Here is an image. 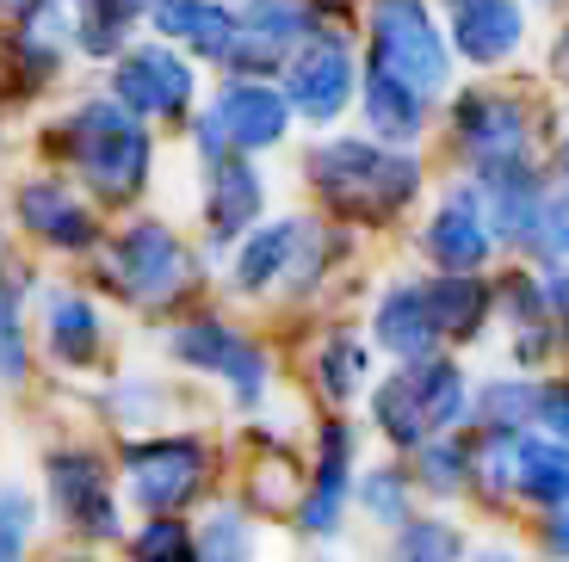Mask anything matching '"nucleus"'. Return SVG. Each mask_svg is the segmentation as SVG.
<instances>
[{"mask_svg": "<svg viewBox=\"0 0 569 562\" xmlns=\"http://www.w3.org/2000/svg\"><path fill=\"white\" fill-rule=\"evenodd\" d=\"M19 142H26L31 161L69 173L106 217H124L137 204H149L161 185V155H168V137L156 124H142L137 112H124L93 74L74 81V93L31 112Z\"/></svg>", "mask_w": 569, "mask_h": 562, "instance_id": "obj_1", "label": "nucleus"}, {"mask_svg": "<svg viewBox=\"0 0 569 562\" xmlns=\"http://www.w3.org/2000/svg\"><path fill=\"white\" fill-rule=\"evenodd\" d=\"M81 279L112 303V310L137 315V322H168V315L204 303L217 284L211 253L199 248V235L186 223H173L156 204L112 217L93 248V260L81 267Z\"/></svg>", "mask_w": 569, "mask_h": 562, "instance_id": "obj_2", "label": "nucleus"}, {"mask_svg": "<svg viewBox=\"0 0 569 562\" xmlns=\"http://www.w3.org/2000/svg\"><path fill=\"white\" fill-rule=\"evenodd\" d=\"M298 185L316 198V211L347 229H390L421 204L427 161L421 149H390L366 130H310L298 149Z\"/></svg>", "mask_w": 569, "mask_h": 562, "instance_id": "obj_3", "label": "nucleus"}, {"mask_svg": "<svg viewBox=\"0 0 569 562\" xmlns=\"http://www.w3.org/2000/svg\"><path fill=\"white\" fill-rule=\"evenodd\" d=\"M161 359H168V371H180V378L223 390V402L236 408V414H260V402H267L272 383H279L272 347L242 322V315H229L223 303H211V297L161 322Z\"/></svg>", "mask_w": 569, "mask_h": 562, "instance_id": "obj_4", "label": "nucleus"}, {"mask_svg": "<svg viewBox=\"0 0 569 562\" xmlns=\"http://www.w3.org/2000/svg\"><path fill=\"white\" fill-rule=\"evenodd\" d=\"M0 223L31 260L43 267H69L81 272L100 248L106 223L112 217L69 180V173L43 168V161H19L7 180H0Z\"/></svg>", "mask_w": 569, "mask_h": 562, "instance_id": "obj_5", "label": "nucleus"}, {"mask_svg": "<svg viewBox=\"0 0 569 562\" xmlns=\"http://www.w3.org/2000/svg\"><path fill=\"white\" fill-rule=\"evenodd\" d=\"M112 464L130 513H192L217 489L223 451L199 426H149V433H118Z\"/></svg>", "mask_w": 569, "mask_h": 562, "instance_id": "obj_6", "label": "nucleus"}, {"mask_svg": "<svg viewBox=\"0 0 569 562\" xmlns=\"http://www.w3.org/2000/svg\"><path fill=\"white\" fill-rule=\"evenodd\" d=\"M112 303H106L81 272H43L38 297H31V340H38V365L62 383H87L106 378L112 365Z\"/></svg>", "mask_w": 569, "mask_h": 562, "instance_id": "obj_7", "label": "nucleus"}, {"mask_svg": "<svg viewBox=\"0 0 569 562\" xmlns=\"http://www.w3.org/2000/svg\"><path fill=\"white\" fill-rule=\"evenodd\" d=\"M470 378L452 352H427V359H397L385 378L371 383V433L385 439L397 458H409L421 439L465 426Z\"/></svg>", "mask_w": 569, "mask_h": 562, "instance_id": "obj_8", "label": "nucleus"}, {"mask_svg": "<svg viewBox=\"0 0 569 562\" xmlns=\"http://www.w3.org/2000/svg\"><path fill=\"white\" fill-rule=\"evenodd\" d=\"M298 137V118L284 106L279 81H248V74H211L204 81V99L192 124H186L180 149L192 161H211V155H279L284 142Z\"/></svg>", "mask_w": 569, "mask_h": 562, "instance_id": "obj_9", "label": "nucleus"}, {"mask_svg": "<svg viewBox=\"0 0 569 562\" xmlns=\"http://www.w3.org/2000/svg\"><path fill=\"white\" fill-rule=\"evenodd\" d=\"M81 81L57 0H0V106L7 118L43 112Z\"/></svg>", "mask_w": 569, "mask_h": 562, "instance_id": "obj_10", "label": "nucleus"}, {"mask_svg": "<svg viewBox=\"0 0 569 562\" xmlns=\"http://www.w3.org/2000/svg\"><path fill=\"white\" fill-rule=\"evenodd\" d=\"M93 81H100L124 112H137L142 124H156L168 142H180L186 124H192V112H199L211 74H204L199 57H186L180 43H161V38H149V31H137L106 69H93Z\"/></svg>", "mask_w": 569, "mask_h": 562, "instance_id": "obj_11", "label": "nucleus"}, {"mask_svg": "<svg viewBox=\"0 0 569 562\" xmlns=\"http://www.w3.org/2000/svg\"><path fill=\"white\" fill-rule=\"evenodd\" d=\"M43 482V520H57L74 544H118L124 538V494H118V464L100 439H62L38 458Z\"/></svg>", "mask_w": 569, "mask_h": 562, "instance_id": "obj_12", "label": "nucleus"}, {"mask_svg": "<svg viewBox=\"0 0 569 562\" xmlns=\"http://www.w3.org/2000/svg\"><path fill=\"white\" fill-rule=\"evenodd\" d=\"M359 69L415 87L440 106L452 87V43L433 19V0H359Z\"/></svg>", "mask_w": 569, "mask_h": 562, "instance_id": "obj_13", "label": "nucleus"}, {"mask_svg": "<svg viewBox=\"0 0 569 562\" xmlns=\"http://www.w3.org/2000/svg\"><path fill=\"white\" fill-rule=\"evenodd\" d=\"M279 93L298 118V130H335L353 118V93H359V38L347 19H322L310 38L279 62Z\"/></svg>", "mask_w": 569, "mask_h": 562, "instance_id": "obj_14", "label": "nucleus"}, {"mask_svg": "<svg viewBox=\"0 0 569 562\" xmlns=\"http://www.w3.org/2000/svg\"><path fill=\"white\" fill-rule=\"evenodd\" d=\"M470 489L513 506H551L569 494V445L545 439L539 426H477Z\"/></svg>", "mask_w": 569, "mask_h": 562, "instance_id": "obj_15", "label": "nucleus"}, {"mask_svg": "<svg viewBox=\"0 0 569 562\" xmlns=\"http://www.w3.org/2000/svg\"><path fill=\"white\" fill-rule=\"evenodd\" d=\"M272 211V173L254 155H211L192 161V235L211 253V267L223 260L260 217Z\"/></svg>", "mask_w": 569, "mask_h": 562, "instance_id": "obj_16", "label": "nucleus"}, {"mask_svg": "<svg viewBox=\"0 0 569 562\" xmlns=\"http://www.w3.org/2000/svg\"><path fill=\"white\" fill-rule=\"evenodd\" d=\"M353 470H359V426L341 408H328L316 421V458L303 464L298 501H291L284 520L303 538H335L347 525V506H353Z\"/></svg>", "mask_w": 569, "mask_h": 562, "instance_id": "obj_17", "label": "nucleus"}, {"mask_svg": "<svg viewBox=\"0 0 569 562\" xmlns=\"http://www.w3.org/2000/svg\"><path fill=\"white\" fill-rule=\"evenodd\" d=\"M303 223H310V211H279V217L267 211L260 217V223L217 260L223 297H236V303H279V284H284V272H291Z\"/></svg>", "mask_w": 569, "mask_h": 562, "instance_id": "obj_18", "label": "nucleus"}, {"mask_svg": "<svg viewBox=\"0 0 569 562\" xmlns=\"http://www.w3.org/2000/svg\"><path fill=\"white\" fill-rule=\"evenodd\" d=\"M415 248H421L427 272H483L489 253H496V229L483 217V192L477 180H458L440 192V204L427 211V223L415 229Z\"/></svg>", "mask_w": 569, "mask_h": 562, "instance_id": "obj_19", "label": "nucleus"}, {"mask_svg": "<svg viewBox=\"0 0 569 562\" xmlns=\"http://www.w3.org/2000/svg\"><path fill=\"white\" fill-rule=\"evenodd\" d=\"M446 124H452L458 149H465L470 180L527 168V118H520L513 99L483 93V87H477V93H458L452 112H446Z\"/></svg>", "mask_w": 569, "mask_h": 562, "instance_id": "obj_20", "label": "nucleus"}, {"mask_svg": "<svg viewBox=\"0 0 569 562\" xmlns=\"http://www.w3.org/2000/svg\"><path fill=\"white\" fill-rule=\"evenodd\" d=\"M43 260L26 248L0 267V390H31L38 383V340H31V297H38Z\"/></svg>", "mask_w": 569, "mask_h": 562, "instance_id": "obj_21", "label": "nucleus"}, {"mask_svg": "<svg viewBox=\"0 0 569 562\" xmlns=\"http://www.w3.org/2000/svg\"><path fill=\"white\" fill-rule=\"evenodd\" d=\"M353 118L371 142H390V149H421L427 130H433V99H421L415 87L390 81L378 69H359V93H353Z\"/></svg>", "mask_w": 569, "mask_h": 562, "instance_id": "obj_22", "label": "nucleus"}, {"mask_svg": "<svg viewBox=\"0 0 569 562\" xmlns=\"http://www.w3.org/2000/svg\"><path fill=\"white\" fill-rule=\"evenodd\" d=\"M366 340H371V352H385L390 365H397V359L446 352L440 347V328H433V315H427V303H421V279H390L385 291L371 297Z\"/></svg>", "mask_w": 569, "mask_h": 562, "instance_id": "obj_23", "label": "nucleus"}, {"mask_svg": "<svg viewBox=\"0 0 569 562\" xmlns=\"http://www.w3.org/2000/svg\"><path fill=\"white\" fill-rule=\"evenodd\" d=\"M236 19H242V0H149L142 31L161 43H180L186 57H199L204 74H211V62L229 43Z\"/></svg>", "mask_w": 569, "mask_h": 562, "instance_id": "obj_24", "label": "nucleus"}, {"mask_svg": "<svg viewBox=\"0 0 569 562\" xmlns=\"http://www.w3.org/2000/svg\"><path fill=\"white\" fill-rule=\"evenodd\" d=\"M527 38V13L520 0H452V26H446V43L452 57H465L470 69H496L520 50Z\"/></svg>", "mask_w": 569, "mask_h": 562, "instance_id": "obj_25", "label": "nucleus"}, {"mask_svg": "<svg viewBox=\"0 0 569 562\" xmlns=\"http://www.w3.org/2000/svg\"><path fill=\"white\" fill-rule=\"evenodd\" d=\"M421 303L440 328V347H465L483 334V322H496V284L483 272H421Z\"/></svg>", "mask_w": 569, "mask_h": 562, "instance_id": "obj_26", "label": "nucleus"}, {"mask_svg": "<svg viewBox=\"0 0 569 562\" xmlns=\"http://www.w3.org/2000/svg\"><path fill=\"white\" fill-rule=\"evenodd\" d=\"M142 13H149V0H69L62 7V31H69V50L81 62V74L106 69L142 31Z\"/></svg>", "mask_w": 569, "mask_h": 562, "instance_id": "obj_27", "label": "nucleus"}, {"mask_svg": "<svg viewBox=\"0 0 569 562\" xmlns=\"http://www.w3.org/2000/svg\"><path fill=\"white\" fill-rule=\"evenodd\" d=\"M93 408H100V421L112 426V433H149V426H168L173 378H161V371H106Z\"/></svg>", "mask_w": 569, "mask_h": 562, "instance_id": "obj_28", "label": "nucleus"}, {"mask_svg": "<svg viewBox=\"0 0 569 562\" xmlns=\"http://www.w3.org/2000/svg\"><path fill=\"white\" fill-rule=\"evenodd\" d=\"M192 562H260V513L248 501H211L192 506Z\"/></svg>", "mask_w": 569, "mask_h": 562, "instance_id": "obj_29", "label": "nucleus"}, {"mask_svg": "<svg viewBox=\"0 0 569 562\" xmlns=\"http://www.w3.org/2000/svg\"><path fill=\"white\" fill-rule=\"evenodd\" d=\"M310 390L322 395V408H347L371 390V340L353 328H335V334L316 340L310 352Z\"/></svg>", "mask_w": 569, "mask_h": 562, "instance_id": "obj_30", "label": "nucleus"}, {"mask_svg": "<svg viewBox=\"0 0 569 562\" xmlns=\"http://www.w3.org/2000/svg\"><path fill=\"white\" fill-rule=\"evenodd\" d=\"M409 476H415L421 494H440V501L470 494V439H465V426L421 439V445L409 451Z\"/></svg>", "mask_w": 569, "mask_h": 562, "instance_id": "obj_31", "label": "nucleus"}, {"mask_svg": "<svg viewBox=\"0 0 569 562\" xmlns=\"http://www.w3.org/2000/svg\"><path fill=\"white\" fill-rule=\"evenodd\" d=\"M539 383L545 378H489L470 390V426H539Z\"/></svg>", "mask_w": 569, "mask_h": 562, "instance_id": "obj_32", "label": "nucleus"}, {"mask_svg": "<svg viewBox=\"0 0 569 562\" xmlns=\"http://www.w3.org/2000/svg\"><path fill=\"white\" fill-rule=\"evenodd\" d=\"M353 494H359V506H366L371 520L397 532V525L415 513V494H421V489H415V476H409V464H402V458H385V464L359 470Z\"/></svg>", "mask_w": 569, "mask_h": 562, "instance_id": "obj_33", "label": "nucleus"}, {"mask_svg": "<svg viewBox=\"0 0 569 562\" xmlns=\"http://www.w3.org/2000/svg\"><path fill=\"white\" fill-rule=\"evenodd\" d=\"M118 544L124 562H192V513H137Z\"/></svg>", "mask_w": 569, "mask_h": 562, "instance_id": "obj_34", "label": "nucleus"}, {"mask_svg": "<svg viewBox=\"0 0 569 562\" xmlns=\"http://www.w3.org/2000/svg\"><path fill=\"white\" fill-rule=\"evenodd\" d=\"M470 544L452 520H433V513H409L390 538V562H465Z\"/></svg>", "mask_w": 569, "mask_h": 562, "instance_id": "obj_35", "label": "nucleus"}, {"mask_svg": "<svg viewBox=\"0 0 569 562\" xmlns=\"http://www.w3.org/2000/svg\"><path fill=\"white\" fill-rule=\"evenodd\" d=\"M43 532V501L26 489V482H0V544L26 556Z\"/></svg>", "mask_w": 569, "mask_h": 562, "instance_id": "obj_36", "label": "nucleus"}, {"mask_svg": "<svg viewBox=\"0 0 569 562\" xmlns=\"http://www.w3.org/2000/svg\"><path fill=\"white\" fill-rule=\"evenodd\" d=\"M539 433L569 445V383L563 378H545L539 383Z\"/></svg>", "mask_w": 569, "mask_h": 562, "instance_id": "obj_37", "label": "nucleus"}, {"mask_svg": "<svg viewBox=\"0 0 569 562\" xmlns=\"http://www.w3.org/2000/svg\"><path fill=\"white\" fill-rule=\"evenodd\" d=\"M545 550H551L557 562H569V494L545 506Z\"/></svg>", "mask_w": 569, "mask_h": 562, "instance_id": "obj_38", "label": "nucleus"}, {"mask_svg": "<svg viewBox=\"0 0 569 562\" xmlns=\"http://www.w3.org/2000/svg\"><path fill=\"white\" fill-rule=\"evenodd\" d=\"M545 241H551L557 253H569V192L557 198V204H545Z\"/></svg>", "mask_w": 569, "mask_h": 562, "instance_id": "obj_39", "label": "nucleus"}, {"mask_svg": "<svg viewBox=\"0 0 569 562\" xmlns=\"http://www.w3.org/2000/svg\"><path fill=\"white\" fill-rule=\"evenodd\" d=\"M43 562H112V556H100L93 544H74V550H57V556H43Z\"/></svg>", "mask_w": 569, "mask_h": 562, "instance_id": "obj_40", "label": "nucleus"}, {"mask_svg": "<svg viewBox=\"0 0 569 562\" xmlns=\"http://www.w3.org/2000/svg\"><path fill=\"white\" fill-rule=\"evenodd\" d=\"M19 149V124L7 118V106H0V155H13Z\"/></svg>", "mask_w": 569, "mask_h": 562, "instance_id": "obj_41", "label": "nucleus"}, {"mask_svg": "<svg viewBox=\"0 0 569 562\" xmlns=\"http://www.w3.org/2000/svg\"><path fill=\"white\" fill-rule=\"evenodd\" d=\"M13 253H19V241L7 235V223H0V267H7V260H13Z\"/></svg>", "mask_w": 569, "mask_h": 562, "instance_id": "obj_42", "label": "nucleus"}, {"mask_svg": "<svg viewBox=\"0 0 569 562\" xmlns=\"http://www.w3.org/2000/svg\"><path fill=\"white\" fill-rule=\"evenodd\" d=\"M465 562H520V556H508V550H477V556H465Z\"/></svg>", "mask_w": 569, "mask_h": 562, "instance_id": "obj_43", "label": "nucleus"}, {"mask_svg": "<svg viewBox=\"0 0 569 562\" xmlns=\"http://www.w3.org/2000/svg\"><path fill=\"white\" fill-rule=\"evenodd\" d=\"M316 7H322L328 19H347V0H316Z\"/></svg>", "mask_w": 569, "mask_h": 562, "instance_id": "obj_44", "label": "nucleus"}, {"mask_svg": "<svg viewBox=\"0 0 569 562\" xmlns=\"http://www.w3.org/2000/svg\"><path fill=\"white\" fill-rule=\"evenodd\" d=\"M0 562H26V556H19V550H7V544H0Z\"/></svg>", "mask_w": 569, "mask_h": 562, "instance_id": "obj_45", "label": "nucleus"}, {"mask_svg": "<svg viewBox=\"0 0 569 562\" xmlns=\"http://www.w3.org/2000/svg\"><path fill=\"white\" fill-rule=\"evenodd\" d=\"M563 69H569V38H563Z\"/></svg>", "mask_w": 569, "mask_h": 562, "instance_id": "obj_46", "label": "nucleus"}, {"mask_svg": "<svg viewBox=\"0 0 569 562\" xmlns=\"http://www.w3.org/2000/svg\"><path fill=\"white\" fill-rule=\"evenodd\" d=\"M57 7H69V0H57Z\"/></svg>", "mask_w": 569, "mask_h": 562, "instance_id": "obj_47", "label": "nucleus"}]
</instances>
